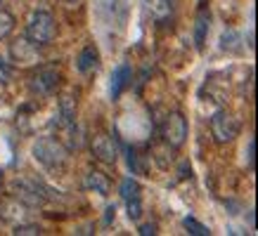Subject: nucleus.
<instances>
[{
    "label": "nucleus",
    "instance_id": "14",
    "mask_svg": "<svg viewBox=\"0 0 258 236\" xmlns=\"http://www.w3.org/2000/svg\"><path fill=\"white\" fill-rule=\"evenodd\" d=\"M15 17L10 15L8 10L0 8V40H5L12 36V31H15Z\"/></svg>",
    "mask_w": 258,
    "mask_h": 236
},
{
    "label": "nucleus",
    "instance_id": "2",
    "mask_svg": "<svg viewBox=\"0 0 258 236\" xmlns=\"http://www.w3.org/2000/svg\"><path fill=\"white\" fill-rule=\"evenodd\" d=\"M57 36V24L55 17L47 10H33L29 22H26V38L33 40L36 45H50Z\"/></svg>",
    "mask_w": 258,
    "mask_h": 236
},
{
    "label": "nucleus",
    "instance_id": "9",
    "mask_svg": "<svg viewBox=\"0 0 258 236\" xmlns=\"http://www.w3.org/2000/svg\"><path fill=\"white\" fill-rule=\"evenodd\" d=\"M173 10H175V0H145V12H147L149 19L164 24L173 17Z\"/></svg>",
    "mask_w": 258,
    "mask_h": 236
},
{
    "label": "nucleus",
    "instance_id": "1",
    "mask_svg": "<svg viewBox=\"0 0 258 236\" xmlns=\"http://www.w3.org/2000/svg\"><path fill=\"white\" fill-rule=\"evenodd\" d=\"M31 154L43 168H50V170L64 168L69 161V149L64 147L62 140H55V137H38L33 142Z\"/></svg>",
    "mask_w": 258,
    "mask_h": 236
},
{
    "label": "nucleus",
    "instance_id": "20",
    "mask_svg": "<svg viewBox=\"0 0 258 236\" xmlns=\"http://www.w3.org/2000/svg\"><path fill=\"white\" fill-rule=\"evenodd\" d=\"M140 234L142 236H154V234H157V224H142Z\"/></svg>",
    "mask_w": 258,
    "mask_h": 236
},
{
    "label": "nucleus",
    "instance_id": "15",
    "mask_svg": "<svg viewBox=\"0 0 258 236\" xmlns=\"http://www.w3.org/2000/svg\"><path fill=\"white\" fill-rule=\"evenodd\" d=\"M182 227L187 229V234H192V236H209L211 234L209 227L202 224L199 220H195V217H185V220H182Z\"/></svg>",
    "mask_w": 258,
    "mask_h": 236
},
{
    "label": "nucleus",
    "instance_id": "4",
    "mask_svg": "<svg viewBox=\"0 0 258 236\" xmlns=\"http://www.w3.org/2000/svg\"><path fill=\"white\" fill-rule=\"evenodd\" d=\"M239 121H237L230 111L220 109L211 116V135L216 144H230L239 135Z\"/></svg>",
    "mask_w": 258,
    "mask_h": 236
},
{
    "label": "nucleus",
    "instance_id": "3",
    "mask_svg": "<svg viewBox=\"0 0 258 236\" xmlns=\"http://www.w3.org/2000/svg\"><path fill=\"white\" fill-rule=\"evenodd\" d=\"M59 80H62L59 69L52 66V64H43V66H38V69L29 76V90H31L36 97H50V94L57 92Z\"/></svg>",
    "mask_w": 258,
    "mask_h": 236
},
{
    "label": "nucleus",
    "instance_id": "7",
    "mask_svg": "<svg viewBox=\"0 0 258 236\" xmlns=\"http://www.w3.org/2000/svg\"><path fill=\"white\" fill-rule=\"evenodd\" d=\"M10 57L15 64H22V66H29V64H38L40 59V45H36L33 40H29L26 36L24 38H17L12 45H10Z\"/></svg>",
    "mask_w": 258,
    "mask_h": 236
},
{
    "label": "nucleus",
    "instance_id": "22",
    "mask_svg": "<svg viewBox=\"0 0 258 236\" xmlns=\"http://www.w3.org/2000/svg\"><path fill=\"white\" fill-rule=\"evenodd\" d=\"M0 184H3V170H0Z\"/></svg>",
    "mask_w": 258,
    "mask_h": 236
},
{
    "label": "nucleus",
    "instance_id": "17",
    "mask_svg": "<svg viewBox=\"0 0 258 236\" xmlns=\"http://www.w3.org/2000/svg\"><path fill=\"white\" fill-rule=\"evenodd\" d=\"M128 168H131L135 175L145 173V168L140 165V156H138V151H133V149H128Z\"/></svg>",
    "mask_w": 258,
    "mask_h": 236
},
{
    "label": "nucleus",
    "instance_id": "11",
    "mask_svg": "<svg viewBox=\"0 0 258 236\" xmlns=\"http://www.w3.org/2000/svg\"><path fill=\"white\" fill-rule=\"evenodd\" d=\"M97 66H100V50L95 45H86L76 57V69L88 76V73L97 71Z\"/></svg>",
    "mask_w": 258,
    "mask_h": 236
},
{
    "label": "nucleus",
    "instance_id": "19",
    "mask_svg": "<svg viewBox=\"0 0 258 236\" xmlns=\"http://www.w3.org/2000/svg\"><path fill=\"white\" fill-rule=\"evenodd\" d=\"M253 156H256V140H249V170H253Z\"/></svg>",
    "mask_w": 258,
    "mask_h": 236
},
{
    "label": "nucleus",
    "instance_id": "13",
    "mask_svg": "<svg viewBox=\"0 0 258 236\" xmlns=\"http://www.w3.org/2000/svg\"><path fill=\"white\" fill-rule=\"evenodd\" d=\"M142 194V187L140 182L133 180V177H125L123 182H121V196H123V201H133V198H140Z\"/></svg>",
    "mask_w": 258,
    "mask_h": 236
},
{
    "label": "nucleus",
    "instance_id": "10",
    "mask_svg": "<svg viewBox=\"0 0 258 236\" xmlns=\"http://www.w3.org/2000/svg\"><path fill=\"white\" fill-rule=\"evenodd\" d=\"M131 80H133V69H131V64H118L114 73H111V99H118L123 90L131 85Z\"/></svg>",
    "mask_w": 258,
    "mask_h": 236
},
{
    "label": "nucleus",
    "instance_id": "24",
    "mask_svg": "<svg viewBox=\"0 0 258 236\" xmlns=\"http://www.w3.org/2000/svg\"><path fill=\"white\" fill-rule=\"evenodd\" d=\"M67 3H76V0H67Z\"/></svg>",
    "mask_w": 258,
    "mask_h": 236
},
{
    "label": "nucleus",
    "instance_id": "6",
    "mask_svg": "<svg viewBox=\"0 0 258 236\" xmlns=\"http://www.w3.org/2000/svg\"><path fill=\"white\" fill-rule=\"evenodd\" d=\"M90 151H93V158L100 161V163H116L118 161V144L111 135H95L93 142H90Z\"/></svg>",
    "mask_w": 258,
    "mask_h": 236
},
{
    "label": "nucleus",
    "instance_id": "18",
    "mask_svg": "<svg viewBox=\"0 0 258 236\" xmlns=\"http://www.w3.org/2000/svg\"><path fill=\"white\" fill-rule=\"evenodd\" d=\"M12 234L15 236H33V234H40V227H36V224H17Z\"/></svg>",
    "mask_w": 258,
    "mask_h": 236
},
{
    "label": "nucleus",
    "instance_id": "12",
    "mask_svg": "<svg viewBox=\"0 0 258 236\" xmlns=\"http://www.w3.org/2000/svg\"><path fill=\"white\" fill-rule=\"evenodd\" d=\"M83 184H86V189L95 191V194H100V196H107L109 189H111L109 177L102 173V170H88L86 177H83Z\"/></svg>",
    "mask_w": 258,
    "mask_h": 236
},
{
    "label": "nucleus",
    "instance_id": "23",
    "mask_svg": "<svg viewBox=\"0 0 258 236\" xmlns=\"http://www.w3.org/2000/svg\"><path fill=\"white\" fill-rule=\"evenodd\" d=\"M3 3H5V0H0V8H3Z\"/></svg>",
    "mask_w": 258,
    "mask_h": 236
},
{
    "label": "nucleus",
    "instance_id": "16",
    "mask_svg": "<svg viewBox=\"0 0 258 236\" xmlns=\"http://www.w3.org/2000/svg\"><path fill=\"white\" fill-rule=\"evenodd\" d=\"M125 208H128V217L133 222H138L142 217V198H133V201H125Z\"/></svg>",
    "mask_w": 258,
    "mask_h": 236
},
{
    "label": "nucleus",
    "instance_id": "21",
    "mask_svg": "<svg viewBox=\"0 0 258 236\" xmlns=\"http://www.w3.org/2000/svg\"><path fill=\"white\" fill-rule=\"evenodd\" d=\"M5 76H8V71H5V66H3V64H0V80L5 78Z\"/></svg>",
    "mask_w": 258,
    "mask_h": 236
},
{
    "label": "nucleus",
    "instance_id": "8",
    "mask_svg": "<svg viewBox=\"0 0 258 236\" xmlns=\"http://www.w3.org/2000/svg\"><path fill=\"white\" fill-rule=\"evenodd\" d=\"M209 31H211V8H209V3H202L199 10H197V17H195V45H197V50H204L206 38H209Z\"/></svg>",
    "mask_w": 258,
    "mask_h": 236
},
{
    "label": "nucleus",
    "instance_id": "5",
    "mask_svg": "<svg viewBox=\"0 0 258 236\" xmlns=\"http://www.w3.org/2000/svg\"><path fill=\"white\" fill-rule=\"evenodd\" d=\"M161 137L171 149H180L187 140V118L180 111H171L161 123Z\"/></svg>",
    "mask_w": 258,
    "mask_h": 236
}]
</instances>
